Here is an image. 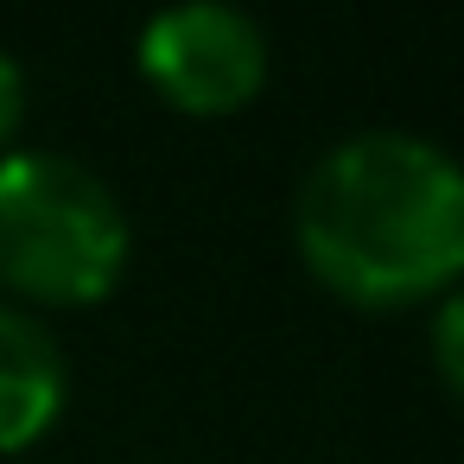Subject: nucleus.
Masks as SVG:
<instances>
[{
    "mask_svg": "<svg viewBox=\"0 0 464 464\" xmlns=\"http://www.w3.org/2000/svg\"><path fill=\"white\" fill-rule=\"evenodd\" d=\"M299 261L362 312H407L464 280V166L420 134L337 140L293 204Z\"/></svg>",
    "mask_w": 464,
    "mask_h": 464,
    "instance_id": "f257e3e1",
    "label": "nucleus"
},
{
    "mask_svg": "<svg viewBox=\"0 0 464 464\" xmlns=\"http://www.w3.org/2000/svg\"><path fill=\"white\" fill-rule=\"evenodd\" d=\"M128 274V210L64 153H0V286L26 305H96Z\"/></svg>",
    "mask_w": 464,
    "mask_h": 464,
    "instance_id": "f03ea898",
    "label": "nucleus"
},
{
    "mask_svg": "<svg viewBox=\"0 0 464 464\" xmlns=\"http://www.w3.org/2000/svg\"><path fill=\"white\" fill-rule=\"evenodd\" d=\"M140 77L179 115H236L267 83V33L236 0H172L140 26Z\"/></svg>",
    "mask_w": 464,
    "mask_h": 464,
    "instance_id": "7ed1b4c3",
    "label": "nucleus"
},
{
    "mask_svg": "<svg viewBox=\"0 0 464 464\" xmlns=\"http://www.w3.org/2000/svg\"><path fill=\"white\" fill-rule=\"evenodd\" d=\"M64 401H71V362L58 337L33 312L0 305V458L39 445L58 426Z\"/></svg>",
    "mask_w": 464,
    "mask_h": 464,
    "instance_id": "20e7f679",
    "label": "nucleus"
},
{
    "mask_svg": "<svg viewBox=\"0 0 464 464\" xmlns=\"http://www.w3.org/2000/svg\"><path fill=\"white\" fill-rule=\"evenodd\" d=\"M432 369L464 401V280L439 293V312H432Z\"/></svg>",
    "mask_w": 464,
    "mask_h": 464,
    "instance_id": "39448f33",
    "label": "nucleus"
},
{
    "mask_svg": "<svg viewBox=\"0 0 464 464\" xmlns=\"http://www.w3.org/2000/svg\"><path fill=\"white\" fill-rule=\"evenodd\" d=\"M20 121H26V71L14 52H0V153L20 134Z\"/></svg>",
    "mask_w": 464,
    "mask_h": 464,
    "instance_id": "423d86ee",
    "label": "nucleus"
}]
</instances>
